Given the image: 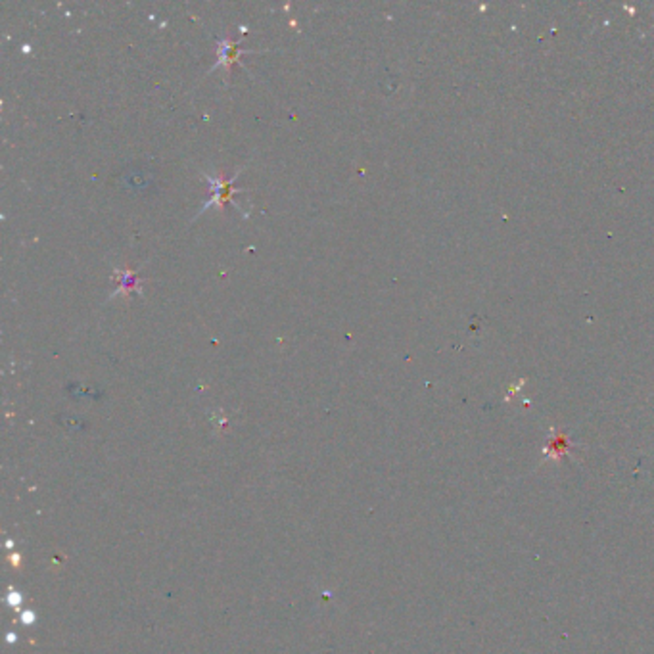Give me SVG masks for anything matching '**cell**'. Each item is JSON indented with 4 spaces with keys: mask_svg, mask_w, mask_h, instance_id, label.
Wrapping results in <instances>:
<instances>
[{
    "mask_svg": "<svg viewBox=\"0 0 654 654\" xmlns=\"http://www.w3.org/2000/svg\"><path fill=\"white\" fill-rule=\"evenodd\" d=\"M217 52H219V62L215 63V67H217V65H224V67L230 71L232 63H234L236 58H238V42H230V40H219Z\"/></svg>",
    "mask_w": 654,
    "mask_h": 654,
    "instance_id": "7a4b0ae2",
    "label": "cell"
},
{
    "mask_svg": "<svg viewBox=\"0 0 654 654\" xmlns=\"http://www.w3.org/2000/svg\"><path fill=\"white\" fill-rule=\"evenodd\" d=\"M123 183H125V188H135V190H144V188L150 186L148 179H144L142 175H138L136 171H133V173L129 175Z\"/></svg>",
    "mask_w": 654,
    "mask_h": 654,
    "instance_id": "3957f363",
    "label": "cell"
},
{
    "mask_svg": "<svg viewBox=\"0 0 654 654\" xmlns=\"http://www.w3.org/2000/svg\"><path fill=\"white\" fill-rule=\"evenodd\" d=\"M236 177H238V173H236L234 177H230V179H215V177H210V175H206V179H208V183H210V188H211V200H210V202H206V204L200 208L198 215H200V213H204L206 210H210L211 206L224 208V204L232 202V194H234V192H242L240 188H236V186H234Z\"/></svg>",
    "mask_w": 654,
    "mask_h": 654,
    "instance_id": "6da1fadb",
    "label": "cell"
},
{
    "mask_svg": "<svg viewBox=\"0 0 654 654\" xmlns=\"http://www.w3.org/2000/svg\"><path fill=\"white\" fill-rule=\"evenodd\" d=\"M136 282H138V278H136L133 272H123V282H121L119 290H117L115 294H119V292H123V290H131V288H135Z\"/></svg>",
    "mask_w": 654,
    "mask_h": 654,
    "instance_id": "277c9868",
    "label": "cell"
}]
</instances>
